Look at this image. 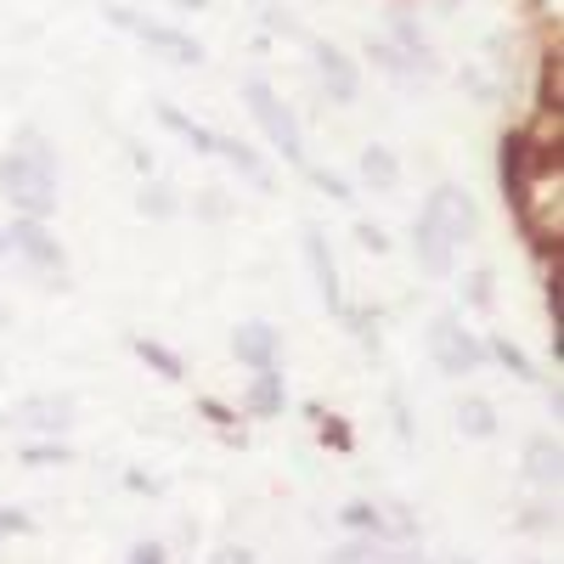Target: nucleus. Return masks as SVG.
Masks as SVG:
<instances>
[{
    "mask_svg": "<svg viewBox=\"0 0 564 564\" xmlns=\"http://www.w3.org/2000/svg\"><path fill=\"white\" fill-rule=\"evenodd\" d=\"M430 350H435V367L446 372V379H463V372H480L486 367V345L468 334L457 316H441L430 327Z\"/></svg>",
    "mask_w": 564,
    "mask_h": 564,
    "instance_id": "5",
    "label": "nucleus"
},
{
    "mask_svg": "<svg viewBox=\"0 0 564 564\" xmlns=\"http://www.w3.org/2000/svg\"><path fill=\"white\" fill-rule=\"evenodd\" d=\"M525 475L536 480V486H558V441H531L525 446Z\"/></svg>",
    "mask_w": 564,
    "mask_h": 564,
    "instance_id": "20",
    "label": "nucleus"
},
{
    "mask_svg": "<svg viewBox=\"0 0 564 564\" xmlns=\"http://www.w3.org/2000/svg\"><path fill=\"white\" fill-rule=\"evenodd\" d=\"M311 417H316V430H322V441H327V446H339V452H350V430H345L339 417H322V412H311Z\"/></svg>",
    "mask_w": 564,
    "mask_h": 564,
    "instance_id": "28",
    "label": "nucleus"
},
{
    "mask_svg": "<svg viewBox=\"0 0 564 564\" xmlns=\"http://www.w3.org/2000/svg\"><path fill=\"white\" fill-rule=\"evenodd\" d=\"M12 531H29L23 513H0V536H12Z\"/></svg>",
    "mask_w": 564,
    "mask_h": 564,
    "instance_id": "35",
    "label": "nucleus"
},
{
    "mask_svg": "<svg viewBox=\"0 0 564 564\" xmlns=\"http://www.w3.org/2000/svg\"><path fill=\"white\" fill-rule=\"evenodd\" d=\"M356 170H361V181L372 186V193H395V186H401V159H395L390 148H379V141H372V148H361Z\"/></svg>",
    "mask_w": 564,
    "mask_h": 564,
    "instance_id": "14",
    "label": "nucleus"
},
{
    "mask_svg": "<svg viewBox=\"0 0 564 564\" xmlns=\"http://www.w3.org/2000/svg\"><path fill=\"white\" fill-rule=\"evenodd\" d=\"M463 300H468V305H491V271L463 276Z\"/></svg>",
    "mask_w": 564,
    "mask_h": 564,
    "instance_id": "27",
    "label": "nucleus"
},
{
    "mask_svg": "<svg viewBox=\"0 0 564 564\" xmlns=\"http://www.w3.org/2000/svg\"><path fill=\"white\" fill-rule=\"evenodd\" d=\"M486 356H491V361H502V367L513 372V379H536V367H531V356H525L520 345H508L502 334H497V339L486 345Z\"/></svg>",
    "mask_w": 564,
    "mask_h": 564,
    "instance_id": "21",
    "label": "nucleus"
},
{
    "mask_svg": "<svg viewBox=\"0 0 564 564\" xmlns=\"http://www.w3.org/2000/svg\"><path fill=\"white\" fill-rule=\"evenodd\" d=\"M339 520H345L350 531H372V536H379V531H384V508H372V502H350V508L339 513Z\"/></svg>",
    "mask_w": 564,
    "mask_h": 564,
    "instance_id": "26",
    "label": "nucleus"
},
{
    "mask_svg": "<svg viewBox=\"0 0 564 564\" xmlns=\"http://www.w3.org/2000/svg\"><path fill=\"white\" fill-rule=\"evenodd\" d=\"M243 406H249L254 417H282V372H276V367H271V372H254Z\"/></svg>",
    "mask_w": 564,
    "mask_h": 564,
    "instance_id": "17",
    "label": "nucleus"
},
{
    "mask_svg": "<svg viewBox=\"0 0 564 564\" xmlns=\"http://www.w3.org/2000/svg\"><path fill=\"white\" fill-rule=\"evenodd\" d=\"M412 254H417V265H423V271L446 276V271H452V254H457V243H446V231H441L430 215H417V220H412Z\"/></svg>",
    "mask_w": 564,
    "mask_h": 564,
    "instance_id": "11",
    "label": "nucleus"
},
{
    "mask_svg": "<svg viewBox=\"0 0 564 564\" xmlns=\"http://www.w3.org/2000/svg\"><path fill=\"white\" fill-rule=\"evenodd\" d=\"M7 249H18L29 265H40V271H68V254H63V243L45 231V220H29V215H18L12 226H7Z\"/></svg>",
    "mask_w": 564,
    "mask_h": 564,
    "instance_id": "8",
    "label": "nucleus"
},
{
    "mask_svg": "<svg viewBox=\"0 0 564 564\" xmlns=\"http://www.w3.org/2000/svg\"><path fill=\"white\" fill-rule=\"evenodd\" d=\"M0 254H7V231H0Z\"/></svg>",
    "mask_w": 564,
    "mask_h": 564,
    "instance_id": "37",
    "label": "nucleus"
},
{
    "mask_svg": "<svg viewBox=\"0 0 564 564\" xmlns=\"http://www.w3.org/2000/svg\"><path fill=\"white\" fill-rule=\"evenodd\" d=\"M497 170H502V193H508V204H513L520 193H531L542 175H558V141H547V135H536V130H508Z\"/></svg>",
    "mask_w": 564,
    "mask_h": 564,
    "instance_id": "2",
    "label": "nucleus"
},
{
    "mask_svg": "<svg viewBox=\"0 0 564 564\" xmlns=\"http://www.w3.org/2000/svg\"><path fill=\"white\" fill-rule=\"evenodd\" d=\"M159 124H164V130H175V135H181L193 153H215V130H209V124H198V119H186L181 108L159 102Z\"/></svg>",
    "mask_w": 564,
    "mask_h": 564,
    "instance_id": "16",
    "label": "nucleus"
},
{
    "mask_svg": "<svg viewBox=\"0 0 564 564\" xmlns=\"http://www.w3.org/2000/svg\"><path fill=\"white\" fill-rule=\"evenodd\" d=\"M209 564H254V553H249V547H220Z\"/></svg>",
    "mask_w": 564,
    "mask_h": 564,
    "instance_id": "33",
    "label": "nucleus"
},
{
    "mask_svg": "<svg viewBox=\"0 0 564 564\" xmlns=\"http://www.w3.org/2000/svg\"><path fill=\"white\" fill-rule=\"evenodd\" d=\"M384 558H390V553H384L379 542H345L339 553H327L322 564H384Z\"/></svg>",
    "mask_w": 564,
    "mask_h": 564,
    "instance_id": "24",
    "label": "nucleus"
},
{
    "mask_svg": "<svg viewBox=\"0 0 564 564\" xmlns=\"http://www.w3.org/2000/svg\"><path fill=\"white\" fill-rule=\"evenodd\" d=\"M423 215H430L441 231H446V243H468V238H480V204L463 193V186H452V181H441L435 193H430V204H423Z\"/></svg>",
    "mask_w": 564,
    "mask_h": 564,
    "instance_id": "6",
    "label": "nucleus"
},
{
    "mask_svg": "<svg viewBox=\"0 0 564 564\" xmlns=\"http://www.w3.org/2000/svg\"><path fill=\"white\" fill-rule=\"evenodd\" d=\"M124 564H170V553H164V542H135Z\"/></svg>",
    "mask_w": 564,
    "mask_h": 564,
    "instance_id": "32",
    "label": "nucleus"
},
{
    "mask_svg": "<svg viewBox=\"0 0 564 564\" xmlns=\"http://www.w3.org/2000/svg\"><path fill=\"white\" fill-rule=\"evenodd\" d=\"M311 63H316V79H322V90H327V102L350 108V102L361 97V68H356V57L339 52L334 40H311Z\"/></svg>",
    "mask_w": 564,
    "mask_h": 564,
    "instance_id": "7",
    "label": "nucleus"
},
{
    "mask_svg": "<svg viewBox=\"0 0 564 564\" xmlns=\"http://www.w3.org/2000/svg\"><path fill=\"white\" fill-rule=\"evenodd\" d=\"M542 113H558L564 108V90H558V45H553V52L542 57Z\"/></svg>",
    "mask_w": 564,
    "mask_h": 564,
    "instance_id": "23",
    "label": "nucleus"
},
{
    "mask_svg": "<svg viewBox=\"0 0 564 564\" xmlns=\"http://www.w3.org/2000/svg\"><path fill=\"white\" fill-rule=\"evenodd\" d=\"M130 350H135L141 361H148V367L159 372V379H170V384H181V379H186V361H181L170 345H159V339H135Z\"/></svg>",
    "mask_w": 564,
    "mask_h": 564,
    "instance_id": "19",
    "label": "nucleus"
},
{
    "mask_svg": "<svg viewBox=\"0 0 564 564\" xmlns=\"http://www.w3.org/2000/svg\"><path fill=\"white\" fill-rule=\"evenodd\" d=\"M175 7H209V0H175Z\"/></svg>",
    "mask_w": 564,
    "mask_h": 564,
    "instance_id": "36",
    "label": "nucleus"
},
{
    "mask_svg": "<svg viewBox=\"0 0 564 564\" xmlns=\"http://www.w3.org/2000/svg\"><path fill=\"white\" fill-rule=\"evenodd\" d=\"M12 423H18V430L57 435V430H68V423H74V401H63V395H34V401H23V406L12 412Z\"/></svg>",
    "mask_w": 564,
    "mask_h": 564,
    "instance_id": "12",
    "label": "nucleus"
},
{
    "mask_svg": "<svg viewBox=\"0 0 564 564\" xmlns=\"http://www.w3.org/2000/svg\"><path fill=\"white\" fill-rule=\"evenodd\" d=\"M243 102H249V113L260 119V130H265L271 148H276L282 159H289V164H300V170H305V135H300L294 108L282 102L265 79H243Z\"/></svg>",
    "mask_w": 564,
    "mask_h": 564,
    "instance_id": "3",
    "label": "nucleus"
},
{
    "mask_svg": "<svg viewBox=\"0 0 564 564\" xmlns=\"http://www.w3.org/2000/svg\"><path fill=\"white\" fill-rule=\"evenodd\" d=\"M204 417H209V423H220V430H226V423L238 417V412H231V406H220V401H204Z\"/></svg>",
    "mask_w": 564,
    "mask_h": 564,
    "instance_id": "34",
    "label": "nucleus"
},
{
    "mask_svg": "<svg viewBox=\"0 0 564 564\" xmlns=\"http://www.w3.org/2000/svg\"><path fill=\"white\" fill-rule=\"evenodd\" d=\"M457 430H463V435H475V441H491V435H497V406L480 401V395H463V406H457Z\"/></svg>",
    "mask_w": 564,
    "mask_h": 564,
    "instance_id": "18",
    "label": "nucleus"
},
{
    "mask_svg": "<svg viewBox=\"0 0 564 564\" xmlns=\"http://www.w3.org/2000/svg\"><path fill=\"white\" fill-rule=\"evenodd\" d=\"M356 243H361L367 254H384V249H390V238H384V231L372 226V220H356Z\"/></svg>",
    "mask_w": 564,
    "mask_h": 564,
    "instance_id": "30",
    "label": "nucleus"
},
{
    "mask_svg": "<svg viewBox=\"0 0 564 564\" xmlns=\"http://www.w3.org/2000/svg\"><path fill=\"white\" fill-rule=\"evenodd\" d=\"M0 193L7 204L29 220H52L57 215V164H52V148L29 130L23 148H12L0 159Z\"/></svg>",
    "mask_w": 564,
    "mask_h": 564,
    "instance_id": "1",
    "label": "nucleus"
},
{
    "mask_svg": "<svg viewBox=\"0 0 564 564\" xmlns=\"http://www.w3.org/2000/svg\"><path fill=\"white\" fill-rule=\"evenodd\" d=\"M215 153L231 164V170H238L243 181H254L260 186V193H265V186H271V164L249 148V141H238V135H215Z\"/></svg>",
    "mask_w": 564,
    "mask_h": 564,
    "instance_id": "13",
    "label": "nucleus"
},
{
    "mask_svg": "<svg viewBox=\"0 0 564 564\" xmlns=\"http://www.w3.org/2000/svg\"><path fill=\"white\" fill-rule=\"evenodd\" d=\"M300 243H305V260H311V276H316V294H322V305L334 311V316H345V289H339V260H334V249H327V238H322V226H305V231H300Z\"/></svg>",
    "mask_w": 564,
    "mask_h": 564,
    "instance_id": "9",
    "label": "nucleus"
},
{
    "mask_svg": "<svg viewBox=\"0 0 564 564\" xmlns=\"http://www.w3.org/2000/svg\"><path fill=\"white\" fill-rule=\"evenodd\" d=\"M108 18L119 23V29H130L141 45H153V52L164 57V63H181V68H198L204 63V45L193 40V34H181V29H170V23H153V18H135L130 7H108Z\"/></svg>",
    "mask_w": 564,
    "mask_h": 564,
    "instance_id": "4",
    "label": "nucleus"
},
{
    "mask_svg": "<svg viewBox=\"0 0 564 564\" xmlns=\"http://www.w3.org/2000/svg\"><path fill=\"white\" fill-rule=\"evenodd\" d=\"M395 52H401L417 74H435V45H430V34H423L406 12H395Z\"/></svg>",
    "mask_w": 564,
    "mask_h": 564,
    "instance_id": "15",
    "label": "nucleus"
},
{
    "mask_svg": "<svg viewBox=\"0 0 564 564\" xmlns=\"http://www.w3.org/2000/svg\"><path fill=\"white\" fill-rule=\"evenodd\" d=\"M135 209H141V215H153V220H170L181 204H175V193H170V186H159V181H153V186H141Z\"/></svg>",
    "mask_w": 564,
    "mask_h": 564,
    "instance_id": "22",
    "label": "nucleus"
},
{
    "mask_svg": "<svg viewBox=\"0 0 564 564\" xmlns=\"http://www.w3.org/2000/svg\"><path fill=\"white\" fill-rule=\"evenodd\" d=\"M23 463H34V468H52V463H68V446H29V452H23Z\"/></svg>",
    "mask_w": 564,
    "mask_h": 564,
    "instance_id": "31",
    "label": "nucleus"
},
{
    "mask_svg": "<svg viewBox=\"0 0 564 564\" xmlns=\"http://www.w3.org/2000/svg\"><path fill=\"white\" fill-rule=\"evenodd\" d=\"M231 350H238V361H243L249 372H271V367H276V356H282L276 327H271V322H243L238 334H231Z\"/></svg>",
    "mask_w": 564,
    "mask_h": 564,
    "instance_id": "10",
    "label": "nucleus"
},
{
    "mask_svg": "<svg viewBox=\"0 0 564 564\" xmlns=\"http://www.w3.org/2000/svg\"><path fill=\"white\" fill-rule=\"evenodd\" d=\"M367 57H372V63H379L384 74H401V79H412V74H417V68H412V63H406V57L395 52V45H390V40H367Z\"/></svg>",
    "mask_w": 564,
    "mask_h": 564,
    "instance_id": "25",
    "label": "nucleus"
},
{
    "mask_svg": "<svg viewBox=\"0 0 564 564\" xmlns=\"http://www.w3.org/2000/svg\"><path fill=\"white\" fill-rule=\"evenodd\" d=\"M311 181L322 186V193H327V198H339V204H350V198H356V193H350V186H345V181H339L334 170H311Z\"/></svg>",
    "mask_w": 564,
    "mask_h": 564,
    "instance_id": "29",
    "label": "nucleus"
}]
</instances>
